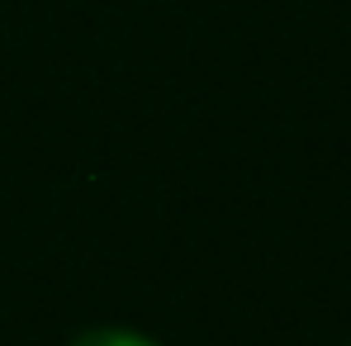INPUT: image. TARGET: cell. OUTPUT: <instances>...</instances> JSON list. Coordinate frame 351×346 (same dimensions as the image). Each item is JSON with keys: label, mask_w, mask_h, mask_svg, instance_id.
<instances>
[{"label": "cell", "mask_w": 351, "mask_h": 346, "mask_svg": "<svg viewBox=\"0 0 351 346\" xmlns=\"http://www.w3.org/2000/svg\"><path fill=\"white\" fill-rule=\"evenodd\" d=\"M66 346H157V342H147L143 332H128V328H90Z\"/></svg>", "instance_id": "6da1fadb"}]
</instances>
